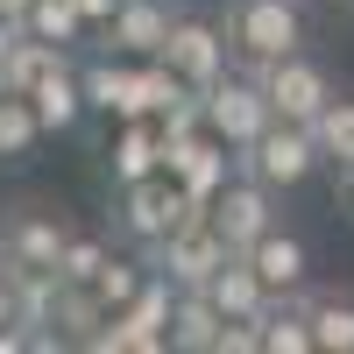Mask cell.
<instances>
[{"label": "cell", "mask_w": 354, "mask_h": 354, "mask_svg": "<svg viewBox=\"0 0 354 354\" xmlns=\"http://www.w3.org/2000/svg\"><path fill=\"white\" fill-rule=\"evenodd\" d=\"M205 213H213V205L192 198L170 170L135 177V185H113V234H121L128 248H149V241H163V234H177L185 220H205Z\"/></svg>", "instance_id": "6da1fadb"}, {"label": "cell", "mask_w": 354, "mask_h": 354, "mask_svg": "<svg viewBox=\"0 0 354 354\" xmlns=\"http://www.w3.org/2000/svg\"><path fill=\"white\" fill-rule=\"evenodd\" d=\"M227 43H234V64L262 71L277 57L305 50V8L298 0H227Z\"/></svg>", "instance_id": "7a4b0ae2"}, {"label": "cell", "mask_w": 354, "mask_h": 354, "mask_svg": "<svg viewBox=\"0 0 354 354\" xmlns=\"http://www.w3.org/2000/svg\"><path fill=\"white\" fill-rule=\"evenodd\" d=\"M234 163H241L248 177H262L270 192H298L326 156H319V135H312L305 121H270L248 149H234Z\"/></svg>", "instance_id": "3957f363"}, {"label": "cell", "mask_w": 354, "mask_h": 354, "mask_svg": "<svg viewBox=\"0 0 354 354\" xmlns=\"http://www.w3.org/2000/svg\"><path fill=\"white\" fill-rule=\"evenodd\" d=\"M227 255H234V248H227V234L213 227V213H205V220H185L177 234H163V241L142 248V262L163 270L177 290H205V283L227 270Z\"/></svg>", "instance_id": "277c9868"}, {"label": "cell", "mask_w": 354, "mask_h": 354, "mask_svg": "<svg viewBox=\"0 0 354 354\" xmlns=\"http://www.w3.org/2000/svg\"><path fill=\"white\" fill-rule=\"evenodd\" d=\"M277 121V106L270 93H262V78L255 71H227L205 85V128H213L220 142H234V149H248V142Z\"/></svg>", "instance_id": "5b68a950"}, {"label": "cell", "mask_w": 354, "mask_h": 354, "mask_svg": "<svg viewBox=\"0 0 354 354\" xmlns=\"http://www.w3.org/2000/svg\"><path fill=\"white\" fill-rule=\"evenodd\" d=\"M64 241H71V220L57 213V205H36V198L0 205V248H8V262H28V270H57Z\"/></svg>", "instance_id": "8992f818"}, {"label": "cell", "mask_w": 354, "mask_h": 354, "mask_svg": "<svg viewBox=\"0 0 354 354\" xmlns=\"http://www.w3.org/2000/svg\"><path fill=\"white\" fill-rule=\"evenodd\" d=\"M255 78H262V93H270L277 121H305V128H312L319 113H326V100H333L326 64H319V57H305V50H290V57H277V64H262Z\"/></svg>", "instance_id": "52a82bcc"}, {"label": "cell", "mask_w": 354, "mask_h": 354, "mask_svg": "<svg viewBox=\"0 0 354 354\" xmlns=\"http://www.w3.org/2000/svg\"><path fill=\"white\" fill-rule=\"evenodd\" d=\"M213 227L227 234L234 255H248L270 227H283V220H277V192L262 185V177H248V170H234L227 185H220V198H213Z\"/></svg>", "instance_id": "ba28073f"}, {"label": "cell", "mask_w": 354, "mask_h": 354, "mask_svg": "<svg viewBox=\"0 0 354 354\" xmlns=\"http://www.w3.org/2000/svg\"><path fill=\"white\" fill-rule=\"evenodd\" d=\"M163 64H177L198 93L213 78H227L234 71V43H227V21H213V15H177L170 21V43H163Z\"/></svg>", "instance_id": "9c48e42d"}, {"label": "cell", "mask_w": 354, "mask_h": 354, "mask_svg": "<svg viewBox=\"0 0 354 354\" xmlns=\"http://www.w3.org/2000/svg\"><path fill=\"white\" fill-rule=\"evenodd\" d=\"M85 106L106 113V121H135V113H149L142 106V57H93L85 64Z\"/></svg>", "instance_id": "30bf717a"}, {"label": "cell", "mask_w": 354, "mask_h": 354, "mask_svg": "<svg viewBox=\"0 0 354 354\" xmlns=\"http://www.w3.org/2000/svg\"><path fill=\"white\" fill-rule=\"evenodd\" d=\"M170 21H177L170 0H121V8H113V21L100 28V36H106L113 57H163Z\"/></svg>", "instance_id": "8fae6325"}, {"label": "cell", "mask_w": 354, "mask_h": 354, "mask_svg": "<svg viewBox=\"0 0 354 354\" xmlns=\"http://www.w3.org/2000/svg\"><path fill=\"white\" fill-rule=\"evenodd\" d=\"M227 333V312L213 290H177V312H170V354H220Z\"/></svg>", "instance_id": "7c38bea8"}, {"label": "cell", "mask_w": 354, "mask_h": 354, "mask_svg": "<svg viewBox=\"0 0 354 354\" xmlns=\"http://www.w3.org/2000/svg\"><path fill=\"white\" fill-rule=\"evenodd\" d=\"M248 262L262 270V283H270L277 298H290V290H305V283H312V248H305L290 227H270V234L248 248Z\"/></svg>", "instance_id": "4fadbf2b"}, {"label": "cell", "mask_w": 354, "mask_h": 354, "mask_svg": "<svg viewBox=\"0 0 354 354\" xmlns=\"http://www.w3.org/2000/svg\"><path fill=\"white\" fill-rule=\"evenodd\" d=\"M106 170H113V185H135V177L163 170V121L156 113L121 121V135H113V149H106Z\"/></svg>", "instance_id": "5bb4252c"}, {"label": "cell", "mask_w": 354, "mask_h": 354, "mask_svg": "<svg viewBox=\"0 0 354 354\" xmlns=\"http://www.w3.org/2000/svg\"><path fill=\"white\" fill-rule=\"evenodd\" d=\"M298 305L312 319V340L319 354H354V290H333V283H305Z\"/></svg>", "instance_id": "9a60e30c"}, {"label": "cell", "mask_w": 354, "mask_h": 354, "mask_svg": "<svg viewBox=\"0 0 354 354\" xmlns=\"http://www.w3.org/2000/svg\"><path fill=\"white\" fill-rule=\"evenodd\" d=\"M28 100H36V113H43V128H50V135H71L85 113H93V106H85V71L71 64V57H64V64H57Z\"/></svg>", "instance_id": "2e32d148"}, {"label": "cell", "mask_w": 354, "mask_h": 354, "mask_svg": "<svg viewBox=\"0 0 354 354\" xmlns=\"http://www.w3.org/2000/svg\"><path fill=\"white\" fill-rule=\"evenodd\" d=\"M205 290L220 298V312H227V319H262V312L277 305V290L262 283V270H255L248 255H227V270L205 283Z\"/></svg>", "instance_id": "e0dca14e"}, {"label": "cell", "mask_w": 354, "mask_h": 354, "mask_svg": "<svg viewBox=\"0 0 354 354\" xmlns=\"http://www.w3.org/2000/svg\"><path fill=\"white\" fill-rule=\"evenodd\" d=\"M43 113L28 93H0V163H28L36 156V142H43Z\"/></svg>", "instance_id": "ac0fdd59"}, {"label": "cell", "mask_w": 354, "mask_h": 354, "mask_svg": "<svg viewBox=\"0 0 354 354\" xmlns=\"http://www.w3.org/2000/svg\"><path fill=\"white\" fill-rule=\"evenodd\" d=\"M262 354H319L312 319H305V305H298V290H290V298H277L270 312H262Z\"/></svg>", "instance_id": "d6986e66"}, {"label": "cell", "mask_w": 354, "mask_h": 354, "mask_svg": "<svg viewBox=\"0 0 354 354\" xmlns=\"http://www.w3.org/2000/svg\"><path fill=\"white\" fill-rule=\"evenodd\" d=\"M64 57H71L64 43H43V36H28V28H21V36L8 43V85H15V93H36Z\"/></svg>", "instance_id": "ffe728a7"}, {"label": "cell", "mask_w": 354, "mask_h": 354, "mask_svg": "<svg viewBox=\"0 0 354 354\" xmlns=\"http://www.w3.org/2000/svg\"><path fill=\"white\" fill-rule=\"evenodd\" d=\"M106 319H113V312H106V298H100L93 283H64V298H57V333H64L71 347H85Z\"/></svg>", "instance_id": "44dd1931"}, {"label": "cell", "mask_w": 354, "mask_h": 354, "mask_svg": "<svg viewBox=\"0 0 354 354\" xmlns=\"http://www.w3.org/2000/svg\"><path fill=\"white\" fill-rule=\"evenodd\" d=\"M21 28H28V36H43V43H64V50L93 36V21L78 15V0H28Z\"/></svg>", "instance_id": "7402d4cb"}, {"label": "cell", "mask_w": 354, "mask_h": 354, "mask_svg": "<svg viewBox=\"0 0 354 354\" xmlns=\"http://www.w3.org/2000/svg\"><path fill=\"white\" fill-rule=\"evenodd\" d=\"M312 135H319V156H326L333 170H347L354 163V93H333L326 113L312 121Z\"/></svg>", "instance_id": "603a6c76"}, {"label": "cell", "mask_w": 354, "mask_h": 354, "mask_svg": "<svg viewBox=\"0 0 354 354\" xmlns=\"http://www.w3.org/2000/svg\"><path fill=\"white\" fill-rule=\"evenodd\" d=\"M106 262H113V248L100 241V234H78V227H71L64 255H57V277H64V283H93V277L106 270Z\"/></svg>", "instance_id": "cb8c5ba5"}, {"label": "cell", "mask_w": 354, "mask_h": 354, "mask_svg": "<svg viewBox=\"0 0 354 354\" xmlns=\"http://www.w3.org/2000/svg\"><path fill=\"white\" fill-rule=\"evenodd\" d=\"M142 283H149V262H128V255H113L106 270L93 277V290H100V298H106V312H121V305L135 298Z\"/></svg>", "instance_id": "d4e9b609"}, {"label": "cell", "mask_w": 354, "mask_h": 354, "mask_svg": "<svg viewBox=\"0 0 354 354\" xmlns=\"http://www.w3.org/2000/svg\"><path fill=\"white\" fill-rule=\"evenodd\" d=\"M113 8H121V0H78V15L93 21V28H106V21H113Z\"/></svg>", "instance_id": "484cf974"}, {"label": "cell", "mask_w": 354, "mask_h": 354, "mask_svg": "<svg viewBox=\"0 0 354 354\" xmlns=\"http://www.w3.org/2000/svg\"><path fill=\"white\" fill-rule=\"evenodd\" d=\"M15 36H21V21H15V15H0V57H8V43H15Z\"/></svg>", "instance_id": "4316f807"}, {"label": "cell", "mask_w": 354, "mask_h": 354, "mask_svg": "<svg viewBox=\"0 0 354 354\" xmlns=\"http://www.w3.org/2000/svg\"><path fill=\"white\" fill-rule=\"evenodd\" d=\"M340 198H347V205H354V163H347V170H340Z\"/></svg>", "instance_id": "83f0119b"}, {"label": "cell", "mask_w": 354, "mask_h": 354, "mask_svg": "<svg viewBox=\"0 0 354 354\" xmlns=\"http://www.w3.org/2000/svg\"><path fill=\"white\" fill-rule=\"evenodd\" d=\"M0 15H15V21H21V15H28V0H0Z\"/></svg>", "instance_id": "f1b7e54d"}, {"label": "cell", "mask_w": 354, "mask_h": 354, "mask_svg": "<svg viewBox=\"0 0 354 354\" xmlns=\"http://www.w3.org/2000/svg\"><path fill=\"white\" fill-rule=\"evenodd\" d=\"M0 93H15V85H8V57H0Z\"/></svg>", "instance_id": "f546056e"}, {"label": "cell", "mask_w": 354, "mask_h": 354, "mask_svg": "<svg viewBox=\"0 0 354 354\" xmlns=\"http://www.w3.org/2000/svg\"><path fill=\"white\" fill-rule=\"evenodd\" d=\"M8 270H15V262H8V248H0V283H8Z\"/></svg>", "instance_id": "4dcf8cb0"}]
</instances>
